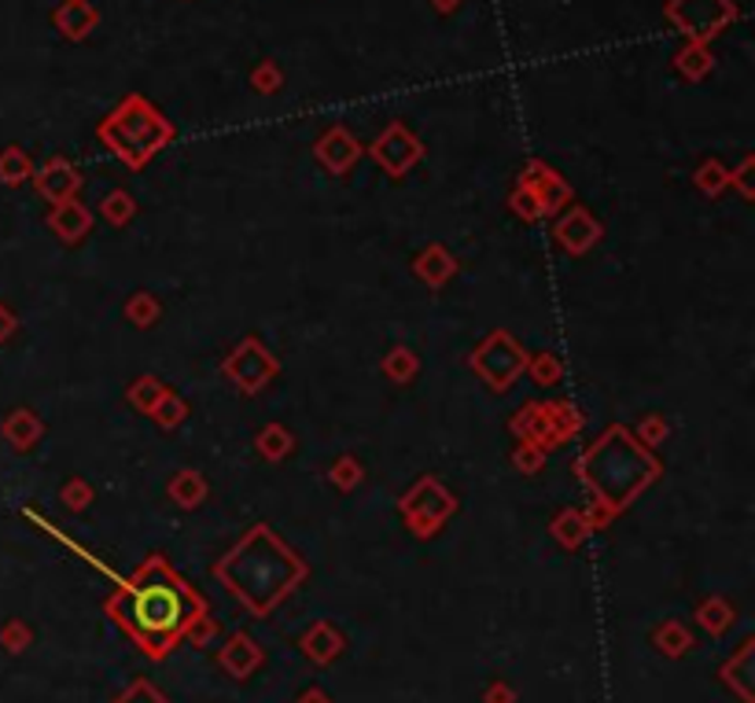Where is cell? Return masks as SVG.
Listing matches in <instances>:
<instances>
[{"label":"cell","mask_w":755,"mask_h":703,"mask_svg":"<svg viewBox=\"0 0 755 703\" xmlns=\"http://www.w3.org/2000/svg\"><path fill=\"white\" fill-rule=\"evenodd\" d=\"M122 627L133 633L148 652H163L181 638V630L196 619V600L170 571L148 568L141 579L115 600Z\"/></svg>","instance_id":"obj_1"}]
</instances>
